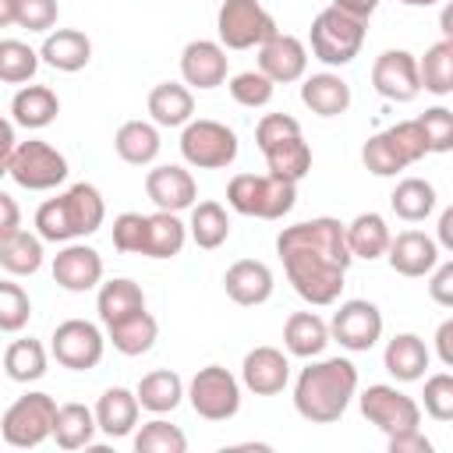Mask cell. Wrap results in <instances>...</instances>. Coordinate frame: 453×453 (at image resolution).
Masks as SVG:
<instances>
[{
  "label": "cell",
  "instance_id": "obj_57",
  "mask_svg": "<svg viewBox=\"0 0 453 453\" xmlns=\"http://www.w3.org/2000/svg\"><path fill=\"white\" fill-rule=\"evenodd\" d=\"M439 244L446 251H453V209H442V216H439Z\"/></svg>",
  "mask_w": 453,
  "mask_h": 453
},
{
  "label": "cell",
  "instance_id": "obj_15",
  "mask_svg": "<svg viewBox=\"0 0 453 453\" xmlns=\"http://www.w3.org/2000/svg\"><path fill=\"white\" fill-rule=\"evenodd\" d=\"M329 336L347 347V350H372L382 336V311L379 304L365 301V297H350L336 308L333 322H329Z\"/></svg>",
  "mask_w": 453,
  "mask_h": 453
},
{
  "label": "cell",
  "instance_id": "obj_38",
  "mask_svg": "<svg viewBox=\"0 0 453 453\" xmlns=\"http://www.w3.org/2000/svg\"><path fill=\"white\" fill-rule=\"evenodd\" d=\"M389 205L393 212L403 219V223H421L432 216L435 209V188L425 180V177H403L393 195H389Z\"/></svg>",
  "mask_w": 453,
  "mask_h": 453
},
{
  "label": "cell",
  "instance_id": "obj_43",
  "mask_svg": "<svg viewBox=\"0 0 453 453\" xmlns=\"http://www.w3.org/2000/svg\"><path fill=\"white\" fill-rule=\"evenodd\" d=\"M39 71V53L21 39H0V81L21 85Z\"/></svg>",
  "mask_w": 453,
  "mask_h": 453
},
{
  "label": "cell",
  "instance_id": "obj_29",
  "mask_svg": "<svg viewBox=\"0 0 453 453\" xmlns=\"http://www.w3.org/2000/svg\"><path fill=\"white\" fill-rule=\"evenodd\" d=\"M149 113H152V124L159 127H184L195 113V96L180 81H159L149 92Z\"/></svg>",
  "mask_w": 453,
  "mask_h": 453
},
{
  "label": "cell",
  "instance_id": "obj_59",
  "mask_svg": "<svg viewBox=\"0 0 453 453\" xmlns=\"http://www.w3.org/2000/svg\"><path fill=\"white\" fill-rule=\"evenodd\" d=\"M400 4H407V7H432V4H439V0H400Z\"/></svg>",
  "mask_w": 453,
  "mask_h": 453
},
{
  "label": "cell",
  "instance_id": "obj_27",
  "mask_svg": "<svg viewBox=\"0 0 453 453\" xmlns=\"http://www.w3.org/2000/svg\"><path fill=\"white\" fill-rule=\"evenodd\" d=\"M301 103L319 117H340L350 110V85L333 71H319V74L304 78Z\"/></svg>",
  "mask_w": 453,
  "mask_h": 453
},
{
  "label": "cell",
  "instance_id": "obj_4",
  "mask_svg": "<svg viewBox=\"0 0 453 453\" xmlns=\"http://www.w3.org/2000/svg\"><path fill=\"white\" fill-rule=\"evenodd\" d=\"M255 145L262 149L273 177L297 184L311 170V149L301 134V124L290 113H265L255 124Z\"/></svg>",
  "mask_w": 453,
  "mask_h": 453
},
{
  "label": "cell",
  "instance_id": "obj_7",
  "mask_svg": "<svg viewBox=\"0 0 453 453\" xmlns=\"http://www.w3.org/2000/svg\"><path fill=\"white\" fill-rule=\"evenodd\" d=\"M308 42H311L315 60H322L326 67H343L365 46V21L343 14L340 7H326V11L315 14Z\"/></svg>",
  "mask_w": 453,
  "mask_h": 453
},
{
  "label": "cell",
  "instance_id": "obj_3",
  "mask_svg": "<svg viewBox=\"0 0 453 453\" xmlns=\"http://www.w3.org/2000/svg\"><path fill=\"white\" fill-rule=\"evenodd\" d=\"M103 219H106V202L99 188L88 180H78L64 195L46 198L35 209V234L50 244H67V241L96 234Z\"/></svg>",
  "mask_w": 453,
  "mask_h": 453
},
{
  "label": "cell",
  "instance_id": "obj_14",
  "mask_svg": "<svg viewBox=\"0 0 453 453\" xmlns=\"http://www.w3.org/2000/svg\"><path fill=\"white\" fill-rule=\"evenodd\" d=\"M357 403H361V414H365L375 428L386 432V439H389V435H400V432H411V428L421 425V407H418V400L407 396V393H400L396 386L375 382V386H368V389L357 396Z\"/></svg>",
  "mask_w": 453,
  "mask_h": 453
},
{
  "label": "cell",
  "instance_id": "obj_33",
  "mask_svg": "<svg viewBox=\"0 0 453 453\" xmlns=\"http://www.w3.org/2000/svg\"><path fill=\"white\" fill-rule=\"evenodd\" d=\"M329 343V326L315 315V311H294L283 326V347L294 357H319Z\"/></svg>",
  "mask_w": 453,
  "mask_h": 453
},
{
  "label": "cell",
  "instance_id": "obj_19",
  "mask_svg": "<svg viewBox=\"0 0 453 453\" xmlns=\"http://www.w3.org/2000/svg\"><path fill=\"white\" fill-rule=\"evenodd\" d=\"M241 382L255 393V396H276L287 389L290 382V361L283 350L276 347H255L244 354L241 365Z\"/></svg>",
  "mask_w": 453,
  "mask_h": 453
},
{
  "label": "cell",
  "instance_id": "obj_20",
  "mask_svg": "<svg viewBox=\"0 0 453 453\" xmlns=\"http://www.w3.org/2000/svg\"><path fill=\"white\" fill-rule=\"evenodd\" d=\"M145 195L156 202V209H166V212H184L195 205L198 198V184L195 177L184 170V166H156L145 173Z\"/></svg>",
  "mask_w": 453,
  "mask_h": 453
},
{
  "label": "cell",
  "instance_id": "obj_41",
  "mask_svg": "<svg viewBox=\"0 0 453 453\" xmlns=\"http://www.w3.org/2000/svg\"><path fill=\"white\" fill-rule=\"evenodd\" d=\"M188 234H191V241H195L198 248H205V251L226 244V237H230V216H226V209H223L219 202H212V198L191 205Z\"/></svg>",
  "mask_w": 453,
  "mask_h": 453
},
{
  "label": "cell",
  "instance_id": "obj_54",
  "mask_svg": "<svg viewBox=\"0 0 453 453\" xmlns=\"http://www.w3.org/2000/svg\"><path fill=\"white\" fill-rule=\"evenodd\" d=\"M435 350H439V361L446 368H453V319H446L439 329H435Z\"/></svg>",
  "mask_w": 453,
  "mask_h": 453
},
{
  "label": "cell",
  "instance_id": "obj_8",
  "mask_svg": "<svg viewBox=\"0 0 453 453\" xmlns=\"http://www.w3.org/2000/svg\"><path fill=\"white\" fill-rule=\"evenodd\" d=\"M53 418H57V400L50 393H25L4 411L0 435L14 449H32L53 435Z\"/></svg>",
  "mask_w": 453,
  "mask_h": 453
},
{
  "label": "cell",
  "instance_id": "obj_48",
  "mask_svg": "<svg viewBox=\"0 0 453 453\" xmlns=\"http://www.w3.org/2000/svg\"><path fill=\"white\" fill-rule=\"evenodd\" d=\"M145 226H149V219L142 212H120L113 219V248L124 255H142L145 251Z\"/></svg>",
  "mask_w": 453,
  "mask_h": 453
},
{
  "label": "cell",
  "instance_id": "obj_23",
  "mask_svg": "<svg viewBox=\"0 0 453 453\" xmlns=\"http://www.w3.org/2000/svg\"><path fill=\"white\" fill-rule=\"evenodd\" d=\"M180 78L195 88H216L226 81V50L212 39H191L180 53Z\"/></svg>",
  "mask_w": 453,
  "mask_h": 453
},
{
  "label": "cell",
  "instance_id": "obj_34",
  "mask_svg": "<svg viewBox=\"0 0 453 453\" xmlns=\"http://www.w3.org/2000/svg\"><path fill=\"white\" fill-rule=\"evenodd\" d=\"M159 131H156V124H149V120H127V124H120L117 127V134H113V149H117V156L124 159V163H131V166H149L156 156H159Z\"/></svg>",
  "mask_w": 453,
  "mask_h": 453
},
{
  "label": "cell",
  "instance_id": "obj_35",
  "mask_svg": "<svg viewBox=\"0 0 453 453\" xmlns=\"http://www.w3.org/2000/svg\"><path fill=\"white\" fill-rule=\"evenodd\" d=\"M134 396H138V407H145L152 414H170L184 400V379L170 368H156V372L142 375Z\"/></svg>",
  "mask_w": 453,
  "mask_h": 453
},
{
  "label": "cell",
  "instance_id": "obj_32",
  "mask_svg": "<svg viewBox=\"0 0 453 453\" xmlns=\"http://www.w3.org/2000/svg\"><path fill=\"white\" fill-rule=\"evenodd\" d=\"M145 308V294L134 280L127 276H117L110 283H99V294H96V311H99V322L110 326V322H120L134 311Z\"/></svg>",
  "mask_w": 453,
  "mask_h": 453
},
{
  "label": "cell",
  "instance_id": "obj_36",
  "mask_svg": "<svg viewBox=\"0 0 453 453\" xmlns=\"http://www.w3.org/2000/svg\"><path fill=\"white\" fill-rule=\"evenodd\" d=\"M149 226H145V258H173L180 255L184 241H188V226L177 219V212H166V209H156L152 216H145Z\"/></svg>",
  "mask_w": 453,
  "mask_h": 453
},
{
  "label": "cell",
  "instance_id": "obj_49",
  "mask_svg": "<svg viewBox=\"0 0 453 453\" xmlns=\"http://www.w3.org/2000/svg\"><path fill=\"white\" fill-rule=\"evenodd\" d=\"M425 414L432 421H449L453 418V375L449 372H439L425 382Z\"/></svg>",
  "mask_w": 453,
  "mask_h": 453
},
{
  "label": "cell",
  "instance_id": "obj_37",
  "mask_svg": "<svg viewBox=\"0 0 453 453\" xmlns=\"http://www.w3.org/2000/svg\"><path fill=\"white\" fill-rule=\"evenodd\" d=\"M42 265V237L28 230H14L0 241V269L11 276H32Z\"/></svg>",
  "mask_w": 453,
  "mask_h": 453
},
{
  "label": "cell",
  "instance_id": "obj_25",
  "mask_svg": "<svg viewBox=\"0 0 453 453\" xmlns=\"http://www.w3.org/2000/svg\"><path fill=\"white\" fill-rule=\"evenodd\" d=\"M39 60H46L53 71H64V74H74L81 71L88 60H92V42L85 32L78 28H57L42 39L39 46Z\"/></svg>",
  "mask_w": 453,
  "mask_h": 453
},
{
  "label": "cell",
  "instance_id": "obj_21",
  "mask_svg": "<svg viewBox=\"0 0 453 453\" xmlns=\"http://www.w3.org/2000/svg\"><path fill=\"white\" fill-rule=\"evenodd\" d=\"M386 258H389V269L400 273V276H428L439 262V244L421 234V230H403L396 237H389V248H386Z\"/></svg>",
  "mask_w": 453,
  "mask_h": 453
},
{
  "label": "cell",
  "instance_id": "obj_18",
  "mask_svg": "<svg viewBox=\"0 0 453 453\" xmlns=\"http://www.w3.org/2000/svg\"><path fill=\"white\" fill-rule=\"evenodd\" d=\"M53 280H57V287H64L71 294H85V290L99 287V280H103V255L88 244L67 241L53 255Z\"/></svg>",
  "mask_w": 453,
  "mask_h": 453
},
{
  "label": "cell",
  "instance_id": "obj_52",
  "mask_svg": "<svg viewBox=\"0 0 453 453\" xmlns=\"http://www.w3.org/2000/svg\"><path fill=\"white\" fill-rule=\"evenodd\" d=\"M389 453H432V442L421 435V428L389 435Z\"/></svg>",
  "mask_w": 453,
  "mask_h": 453
},
{
  "label": "cell",
  "instance_id": "obj_42",
  "mask_svg": "<svg viewBox=\"0 0 453 453\" xmlns=\"http://www.w3.org/2000/svg\"><path fill=\"white\" fill-rule=\"evenodd\" d=\"M4 372L14 382H35L46 375V347L39 340H14L4 350Z\"/></svg>",
  "mask_w": 453,
  "mask_h": 453
},
{
  "label": "cell",
  "instance_id": "obj_55",
  "mask_svg": "<svg viewBox=\"0 0 453 453\" xmlns=\"http://www.w3.org/2000/svg\"><path fill=\"white\" fill-rule=\"evenodd\" d=\"M14 145H18V138H14V124L0 117V177H4V173H7V166H11Z\"/></svg>",
  "mask_w": 453,
  "mask_h": 453
},
{
  "label": "cell",
  "instance_id": "obj_46",
  "mask_svg": "<svg viewBox=\"0 0 453 453\" xmlns=\"http://www.w3.org/2000/svg\"><path fill=\"white\" fill-rule=\"evenodd\" d=\"M230 96H234V103H241V106H248V110H258V106H265L269 99H273V81L262 74V71H241V74H234L230 78Z\"/></svg>",
  "mask_w": 453,
  "mask_h": 453
},
{
  "label": "cell",
  "instance_id": "obj_56",
  "mask_svg": "<svg viewBox=\"0 0 453 453\" xmlns=\"http://www.w3.org/2000/svg\"><path fill=\"white\" fill-rule=\"evenodd\" d=\"M333 7H340L343 14H350V18H357V21H368V18L375 14L379 0H333Z\"/></svg>",
  "mask_w": 453,
  "mask_h": 453
},
{
  "label": "cell",
  "instance_id": "obj_47",
  "mask_svg": "<svg viewBox=\"0 0 453 453\" xmlns=\"http://www.w3.org/2000/svg\"><path fill=\"white\" fill-rule=\"evenodd\" d=\"M421 131H425V142H428V152H449L453 149V113L446 106H432L418 117Z\"/></svg>",
  "mask_w": 453,
  "mask_h": 453
},
{
  "label": "cell",
  "instance_id": "obj_17",
  "mask_svg": "<svg viewBox=\"0 0 453 453\" xmlns=\"http://www.w3.org/2000/svg\"><path fill=\"white\" fill-rule=\"evenodd\" d=\"M258 71H262L273 85L301 81L304 71H308V46H304L297 35L273 32V35L258 46Z\"/></svg>",
  "mask_w": 453,
  "mask_h": 453
},
{
  "label": "cell",
  "instance_id": "obj_11",
  "mask_svg": "<svg viewBox=\"0 0 453 453\" xmlns=\"http://www.w3.org/2000/svg\"><path fill=\"white\" fill-rule=\"evenodd\" d=\"M7 173L14 177L18 188L50 191V188H57V184L67 180V159H64V152L53 149L50 142L28 138V142H18V145H14V156H11Z\"/></svg>",
  "mask_w": 453,
  "mask_h": 453
},
{
  "label": "cell",
  "instance_id": "obj_28",
  "mask_svg": "<svg viewBox=\"0 0 453 453\" xmlns=\"http://www.w3.org/2000/svg\"><path fill=\"white\" fill-rule=\"evenodd\" d=\"M60 113V99L50 85H21L11 99V117L14 124L28 127V131H39L46 124H53Z\"/></svg>",
  "mask_w": 453,
  "mask_h": 453
},
{
  "label": "cell",
  "instance_id": "obj_13",
  "mask_svg": "<svg viewBox=\"0 0 453 453\" xmlns=\"http://www.w3.org/2000/svg\"><path fill=\"white\" fill-rule=\"evenodd\" d=\"M103 350H106V336L88 319H67L50 336V354L57 357V365H64L71 372L96 368L103 361Z\"/></svg>",
  "mask_w": 453,
  "mask_h": 453
},
{
  "label": "cell",
  "instance_id": "obj_40",
  "mask_svg": "<svg viewBox=\"0 0 453 453\" xmlns=\"http://www.w3.org/2000/svg\"><path fill=\"white\" fill-rule=\"evenodd\" d=\"M418 81L432 96L453 92V39H439L425 50V57L418 60Z\"/></svg>",
  "mask_w": 453,
  "mask_h": 453
},
{
  "label": "cell",
  "instance_id": "obj_24",
  "mask_svg": "<svg viewBox=\"0 0 453 453\" xmlns=\"http://www.w3.org/2000/svg\"><path fill=\"white\" fill-rule=\"evenodd\" d=\"M138 396L131 393V389H124V386H110L103 396H99V403H96V428L103 432V435H110V439H124V435H131L134 432V425H138Z\"/></svg>",
  "mask_w": 453,
  "mask_h": 453
},
{
  "label": "cell",
  "instance_id": "obj_39",
  "mask_svg": "<svg viewBox=\"0 0 453 453\" xmlns=\"http://www.w3.org/2000/svg\"><path fill=\"white\" fill-rule=\"evenodd\" d=\"M96 414L85 407V403H64L57 407V418H53V439L60 449H81L92 442L96 435Z\"/></svg>",
  "mask_w": 453,
  "mask_h": 453
},
{
  "label": "cell",
  "instance_id": "obj_12",
  "mask_svg": "<svg viewBox=\"0 0 453 453\" xmlns=\"http://www.w3.org/2000/svg\"><path fill=\"white\" fill-rule=\"evenodd\" d=\"M198 418L205 421H230L241 411V382L223 365H205L195 372L184 393Z\"/></svg>",
  "mask_w": 453,
  "mask_h": 453
},
{
  "label": "cell",
  "instance_id": "obj_44",
  "mask_svg": "<svg viewBox=\"0 0 453 453\" xmlns=\"http://www.w3.org/2000/svg\"><path fill=\"white\" fill-rule=\"evenodd\" d=\"M134 449H138V453H184V449H188V435H184L177 425L156 418V421H149V425L138 428Z\"/></svg>",
  "mask_w": 453,
  "mask_h": 453
},
{
  "label": "cell",
  "instance_id": "obj_10",
  "mask_svg": "<svg viewBox=\"0 0 453 453\" xmlns=\"http://www.w3.org/2000/svg\"><path fill=\"white\" fill-rule=\"evenodd\" d=\"M216 32L223 50H251L262 46L276 28V18L258 0H223L216 14Z\"/></svg>",
  "mask_w": 453,
  "mask_h": 453
},
{
  "label": "cell",
  "instance_id": "obj_2",
  "mask_svg": "<svg viewBox=\"0 0 453 453\" xmlns=\"http://www.w3.org/2000/svg\"><path fill=\"white\" fill-rule=\"evenodd\" d=\"M357 393V368L347 357H322L301 368L294 382V407L311 425H333L347 414Z\"/></svg>",
  "mask_w": 453,
  "mask_h": 453
},
{
  "label": "cell",
  "instance_id": "obj_6",
  "mask_svg": "<svg viewBox=\"0 0 453 453\" xmlns=\"http://www.w3.org/2000/svg\"><path fill=\"white\" fill-rule=\"evenodd\" d=\"M226 202L241 216L283 219L297 202V184L273 173H237L226 184Z\"/></svg>",
  "mask_w": 453,
  "mask_h": 453
},
{
  "label": "cell",
  "instance_id": "obj_26",
  "mask_svg": "<svg viewBox=\"0 0 453 453\" xmlns=\"http://www.w3.org/2000/svg\"><path fill=\"white\" fill-rule=\"evenodd\" d=\"M428 361H432V354L418 333H396L382 350V365L396 382H418L425 375Z\"/></svg>",
  "mask_w": 453,
  "mask_h": 453
},
{
  "label": "cell",
  "instance_id": "obj_45",
  "mask_svg": "<svg viewBox=\"0 0 453 453\" xmlns=\"http://www.w3.org/2000/svg\"><path fill=\"white\" fill-rule=\"evenodd\" d=\"M32 319V301L21 283L0 280V333H21Z\"/></svg>",
  "mask_w": 453,
  "mask_h": 453
},
{
  "label": "cell",
  "instance_id": "obj_16",
  "mask_svg": "<svg viewBox=\"0 0 453 453\" xmlns=\"http://www.w3.org/2000/svg\"><path fill=\"white\" fill-rule=\"evenodd\" d=\"M372 85L389 103H411L421 92L418 81V57L407 50H382L372 64Z\"/></svg>",
  "mask_w": 453,
  "mask_h": 453
},
{
  "label": "cell",
  "instance_id": "obj_31",
  "mask_svg": "<svg viewBox=\"0 0 453 453\" xmlns=\"http://www.w3.org/2000/svg\"><path fill=\"white\" fill-rule=\"evenodd\" d=\"M159 336V322L142 308L120 322H110L106 326V340L113 343V350H120L124 357H138V354H149L152 343Z\"/></svg>",
  "mask_w": 453,
  "mask_h": 453
},
{
  "label": "cell",
  "instance_id": "obj_22",
  "mask_svg": "<svg viewBox=\"0 0 453 453\" xmlns=\"http://www.w3.org/2000/svg\"><path fill=\"white\" fill-rule=\"evenodd\" d=\"M273 287H276L273 283V269L265 262H258V258H241L223 273V290L241 308L265 304L273 297Z\"/></svg>",
  "mask_w": 453,
  "mask_h": 453
},
{
  "label": "cell",
  "instance_id": "obj_50",
  "mask_svg": "<svg viewBox=\"0 0 453 453\" xmlns=\"http://www.w3.org/2000/svg\"><path fill=\"white\" fill-rule=\"evenodd\" d=\"M57 0H14V25L28 32H50L57 25Z\"/></svg>",
  "mask_w": 453,
  "mask_h": 453
},
{
  "label": "cell",
  "instance_id": "obj_9",
  "mask_svg": "<svg viewBox=\"0 0 453 453\" xmlns=\"http://www.w3.org/2000/svg\"><path fill=\"white\" fill-rule=\"evenodd\" d=\"M180 156L198 170H223L237 159V134L219 120H188L180 131Z\"/></svg>",
  "mask_w": 453,
  "mask_h": 453
},
{
  "label": "cell",
  "instance_id": "obj_5",
  "mask_svg": "<svg viewBox=\"0 0 453 453\" xmlns=\"http://www.w3.org/2000/svg\"><path fill=\"white\" fill-rule=\"evenodd\" d=\"M432 156L428 152V142H425V131L414 120H400L379 134H372L365 145H361V163L368 173L375 177H396L400 170H407L411 163Z\"/></svg>",
  "mask_w": 453,
  "mask_h": 453
},
{
  "label": "cell",
  "instance_id": "obj_30",
  "mask_svg": "<svg viewBox=\"0 0 453 453\" xmlns=\"http://www.w3.org/2000/svg\"><path fill=\"white\" fill-rule=\"evenodd\" d=\"M343 237H347L350 258H368V262H375V258L386 255L393 234H389V226H386V219H382L379 212H361V216H354V219L343 226Z\"/></svg>",
  "mask_w": 453,
  "mask_h": 453
},
{
  "label": "cell",
  "instance_id": "obj_58",
  "mask_svg": "<svg viewBox=\"0 0 453 453\" xmlns=\"http://www.w3.org/2000/svg\"><path fill=\"white\" fill-rule=\"evenodd\" d=\"M14 25V0H0V28Z\"/></svg>",
  "mask_w": 453,
  "mask_h": 453
},
{
  "label": "cell",
  "instance_id": "obj_53",
  "mask_svg": "<svg viewBox=\"0 0 453 453\" xmlns=\"http://www.w3.org/2000/svg\"><path fill=\"white\" fill-rule=\"evenodd\" d=\"M21 226V209H18V202L7 195V191H0V241L7 237V234H14Z\"/></svg>",
  "mask_w": 453,
  "mask_h": 453
},
{
  "label": "cell",
  "instance_id": "obj_51",
  "mask_svg": "<svg viewBox=\"0 0 453 453\" xmlns=\"http://www.w3.org/2000/svg\"><path fill=\"white\" fill-rule=\"evenodd\" d=\"M428 294L435 304L449 308L453 304V262H435L432 280H428Z\"/></svg>",
  "mask_w": 453,
  "mask_h": 453
},
{
  "label": "cell",
  "instance_id": "obj_1",
  "mask_svg": "<svg viewBox=\"0 0 453 453\" xmlns=\"http://www.w3.org/2000/svg\"><path fill=\"white\" fill-rule=\"evenodd\" d=\"M276 251L283 258L287 280L308 304H333L343 290V276L350 269V251L343 237V223L333 216H315L294 226H283L276 237Z\"/></svg>",
  "mask_w": 453,
  "mask_h": 453
}]
</instances>
